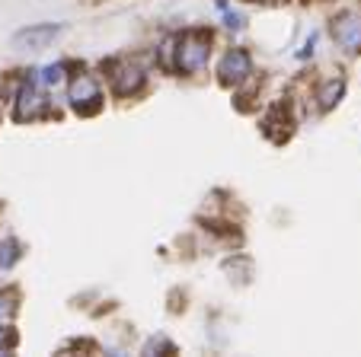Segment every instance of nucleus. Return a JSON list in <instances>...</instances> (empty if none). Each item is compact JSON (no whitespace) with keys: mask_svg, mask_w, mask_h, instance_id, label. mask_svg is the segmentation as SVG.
<instances>
[{"mask_svg":"<svg viewBox=\"0 0 361 357\" xmlns=\"http://www.w3.org/2000/svg\"><path fill=\"white\" fill-rule=\"evenodd\" d=\"M212 39L204 32H189L179 42V68L183 70H202L208 64V54H212Z\"/></svg>","mask_w":361,"mask_h":357,"instance_id":"nucleus-1","label":"nucleus"},{"mask_svg":"<svg viewBox=\"0 0 361 357\" xmlns=\"http://www.w3.org/2000/svg\"><path fill=\"white\" fill-rule=\"evenodd\" d=\"M333 39L345 51H361V10H345L333 20Z\"/></svg>","mask_w":361,"mask_h":357,"instance_id":"nucleus-2","label":"nucleus"},{"mask_svg":"<svg viewBox=\"0 0 361 357\" xmlns=\"http://www.w3.org/2000/svg\"><path fill=\"white\" fill-rule=\"evenodd\" d=\"M68 99H71V106H74L80 115L96 112V108H99V99H102V96H99V83H96L93 77L80 74L74 83H71Z\"/></svg>","mask_w":361,"mask_h":357,"instance_id":"nucleus-3","label":"nucleus"},{"mask_svg":"<svg viewBox=\"0 0 361 357\" xmlns=\"http://www.w3.org/2000/svg\"><path fill=\"white\" fill-rule=\"evenodd\" d=\"M218 74H221V80H224V83H240V80H246V77L252 74L250 54H246L243 48H233V51H227L224 58H221Z\"/></svg>","mask_w":361,"mask_h":357,"instance_id":"nucleus-4","label":"nucleus"},{"mask_svg":"<svg viewBox=\"0 0 361 357\" xmlns=\"http://www.w3.org/2000/svg\"><path fill=\"white\" fill-rule=\"evenodd\" d=\"M58 32H61V26H55V23H45V26H29V29H23V32L13 35V48H32V51H39V48H45Z\"/></svg>","mask_w":361,"mask_h":357,"instance_id":"nucleus-5","label":"nucleus"},{"mask_svg":"<svg viewBox=\"0 0 361 357\" xmlns=\"http://www.w3.org/2000/svg\"><path fill=\"white\" fill-rule=\"evenodd\" d=\"M39 108H42L39 89H35V83H26V87L20 89V96H16V118H20V122H26V118L39 115Z\"/></svg>","mask_w":361,"mask_h":357,"instance_id":"nucleus-6","label":"nucleus"},{"mask_svg":"<svg viewBox=\"0 0 361 357\" xmlns=\"http://www.w3.org/2000/svg\"><path fill=\"white\" fill-rule=\"evenodd\" d=\"M141 87H144V70L141 68L125 64V68L116 74V93L118 96H131V93H137Z\"/></svg>","mask_w":361,"mask_h":357,"instance_id":"nucleus-7","label":"nucleus"},{"mask_svg":"<svg viewBox=\"0 0 361 357\" xmlns=\"http://www.w3.org/2000/svg\"><path fill=\"white\" fill-rule=\"evenodd\" d=\"M342 93H345V83L342 80H329V83H323V89H320V108H333L336 102L342 99Z\"/></svg>","mask_w":361,"mask_h":357,"instance_id":"nucleus-8","label":"nucleus"},{"mask_svg":"<svg viewBox=\"0 0 361 357\" xmlns=\"http://www.w3.org/2000/svg\"><path fill=\"white\" fill-rule=\"evenodd\" d=\"M16 258H20V252H16V243H13V239L0 243V268H10Z\"/></svg>","mask_w":361,"mask_h":357,"instance_id":"nucleus-9","label":"nucleus"},{"mask_svg":"<svg viewBox=\"0 0 361 357\" xmlns=\"http://www.w3.org/2000/svg\"><path fill=\"white\" fill-rule=\"evenodd\" d=\"M61 80H64V68H61V64H51V68L42 70V83H45V87H58Z\"/></svg>","mask_w":361,"mask_h":357,"instance_id":"nucleus-10","label":"nucleus"},{"mask_svg":"<svg viewBox=\"0 0 361 357\" xmlns=\"http://www.w3.org/2000/svg\"><path fill=\"white\" fill-rule=\"evenodd\" d=\"M13 300H10V296H0V322H7L10 316H13Z\"/></svg>","mask_w":361,"mask_h":357,"instance_id":"nucleus-11","label":"nucleus"},{"mask_svg":"<svg viewBox=\"0 0 361 357\" xmlns=\"http://www.w3.org/2000/svg\"><path fill=\"white\" fill-rule=\"evenodd\" d=\"M224 20H227V29H237V32L243 29V16H240V13H227Z\"/></svg>","mask_w":361,"mask_h":357,"instance_id":"nucleus-12","label":"nucleus"},{"mask_svg":"<svg viewBox=\"0 0 361 357\" xmlns=\"http://www.w3.org/2000/svg\"><path fill=\"white\" fill-rule=\"evenodd\" d=\"M0 348H4V332H0Z\"/></svg>","mask_w":361,"mask_h":357,"instance_id":"nucleus-13","label":"nucleus"}]
</instances>
